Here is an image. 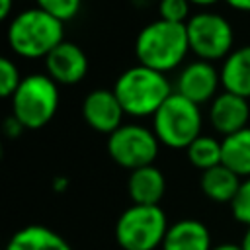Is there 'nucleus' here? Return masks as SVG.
<instances>
[{"instance_id":"obj_29","label":"nucleus","mask_w":250,"mask_h":250,"mask_svg":"<svg viewBox=\"0 0 250 250\" xmlns=\"http://www.w3.org/2000/svg\"><path fill=\"white\" fill-rule=\"evenodd\" d=\"M240 244H242V248H244V250H250V227L246 229V232H244V236H242V242H240Z\"/></svg>"},{"instance_id":"obj_24","label":"nucleus","mask_w":250,"mask_h":250,"mask_svg":"<svg viewBox=\"0 0 250 250\" xmlns=\"http://www.w3.org/2000/svg\"><path fill=\"white\" fill-rule=\"evenodd\" d=\"M21 131H23V125H21L14 115H10V117L6 119V133H8L10 137H18Z\"/></svg>"},{"instance_id":"obj_9","label":"nucleus","mask_w":250,"mask_h":250,"mask_svg":"<svg viewBox=\"0 0 250 250\" xmlns=\"http://www.w3.org/2000/svg\"><path fill=\"white\" fill-rule=\"evenodd\" d=\"M221 86V72L215 68L213 62L195 59L182 66L176 78V90L180 96L191 100L197 105L211 104L219 94Z\"/></svg>"},{"instance_id":"obj_19","label":"nucleus","mask_w":250,"mask_h":250,"mask_svg":"<svg viewBox=\"0 0 250 250\" xmlns=\"http://www.w3.org/2000/svg\"><path fill=\"white\" fill-rule=\"evenodd\" d=\"M188 160L193 168L199 172L211 170L219 164H223V143L213 135H199L188 148Z\"/></svg>"},{"instance_id":"obj_17","label":"nucleus","mask_w":250,"mask_h":250,"mask_svg":"<svg viewBox=\"0 0 250 250\" xmlns=\"http://www.w3.org/2000/svg\"><path fill=\"white\" fill-rule=\"evenodd\" d=\"M240 182H242L240 176H236L225 164H219L211 170L201 172L199 188L207 199L215 203H230L240 188Z\"/></svg>"},{"instance_id":"obj_6","label":"nucleus","mask_w":250,"mask_h":250,"mask_svg":"<svg viewBox=\"0 0 250 250\" xmlns=\"http://www.w3.org/2000/svg\"><path fill=\"white\" fill-rule=\"evenodd\" d=\"M10 102L12 115L23 125V129H41L59 109V84L49 74L37 72L23 76Z\"/></svg>"},{"instance_id":"obj_27","label":"nucleus","mask_w":250,"mask_h":250,"mask_svg":"<svg viewBox=\"0 0 250 250\" xmlns=\"http://www.w3.org/2000/svg\"><path fill=\"white\" fill-rule=\"evenodd\" d=\"M211 250H244L242 244H234V242H221L217 246H213Z\"/></svg>"},{"instance_id":"obj_26","label":"nucleus","mask_w":250,"mask_h":250,"mask_svg":"<svg viewBox=\"0 0 250 250\" xmlns=\"http://www.w3.org/2000/svg\"><path fill=\"white\" fill-rule=\"evenodd\" d=\"M12 8H14V0H0V18L8 20L12 14Z\"/></svg>"},{"instance_id":"obj_11","label":"nucleus","mask_w":250,"mask_h":250,"mask_svg":"<svg viewBox=\"0 0 250 250\" xmlns=\"http://www.w3.org/2000/svg\"><path fill=\"white\" fill-rule=\"evenodd\" d=\"M88 72L86 53L72 41L59 43L45 57V74H49L59 86L78 84Z\"/></svg>"},{"instance_id":"obj_22","label":"nucleus","mask_w":250,"mask_h":250,"mask_svg":"<svg viewBox=\"0 0 250 250\" xmlns=\"http://www.w3.org/2000/svg\"><path fill=\"white\" fill-rule=\"evenodd\" d=\"M230 213L240 225H244L246 229L250 227V178H244L240 182V188L230 201Z\"/></svg>"},{"instance_id":"obj_4","label":"nucleus","mask_w":250,"mask_h":250,"mask_svg":"<svg viewBox=\"0 0 250 250\" xmlns=\"http://www.w3.org/2000/svg\"><path fill=\"white\" fill-rule=\"evenodd\" d=\"M203 127L201 105L172 92V96L152 115V131L160 145L168 148H188Z\"/></svg>"},{"instance_id":"obj_16","label":"nucleus","mask_w":250,"mask_h":250,"mask_svg":"<svg viewBox=\"0 0 250 250\" xmlns=\"http://www.w3.org/2000/svg\"><path fill=\"white\" fill-rule=\"evenodd\" d=\"M4 250H72V246L45 225H27L12 234Z\"/></svg>"},{"instance_id":"obj_3","label":"nucleus","mask_w":250,"mask_h":250,"mask_svg":"<svg viewBox=\"0 0 250 250\" xmlns=\"http://www.w3.org/2000/svg\"><path fill=\"white\" fill-rule=\"evenodd\" d=\"M111 90L115 92L125 115L131 117H152L174 92L164 72L143 64L123 70Z\"/></svg>"},{"instance_id":"obj_30","label":"nucleus","mask_w":250,"mask_h":250,"mask_svg":"<svg viewBox=\"0 0 250 250\" xmlns=\"http://www.w3.org/2000/svg\"><path fill=\"white\" fill-rule=\"evenodd\" d=\"M66 178H55V189H64L66 188Z\"/></svg>"},{"instance_id":"obj_8","label":"nucleus","mask_w":250,"mask_h":250,"mask_svg":"<svg viewBox=\"0 0 250 250\" xmlns=\"http://www.w3.org/2000/svg\"><path fill=\"white\" fill-rule=\"evenodd\" d=\"M160 150V141L152 129L141 123H123L111 135H107V154L109 158L125 168L137 170L154 164Z\"/></svg>"},{"instance_id":"obj_14","label":"nucleus","mask_w":250,"mask_h":250,"mask_svg":"<svg viewBox=\"0 0 250 250\" xmlns=\"http://www.w3.org/2000/svg\"><path fill=\"white\" fill-rule=\"evenodd\" d=\"M166 191V178L154 164L129 172L127 193L137 205H160Z\"/></svg>"},{"instance_id":"obj_2","label":"nucleus","mask_w":250,"mask_h":250,"mask_svg":"<svg viewBox=\"0 0 250 250\" xmlns=\"http://www.w3.org/2000/svg\"><path fill=\"white\" fill-rule=\"evenodd\" d=\"M6 39L21 59H45L64 41V23L41 8H27L16 14L6 29Z\"/></svg>"},{"instance_id":"obj_10","label":"nucleus","mask_w":250,"mask_h":250,"mask_svg":"<svg viewBox=\"0 0 250 250\" xmlns=\"http://www.w3.org/2000/svg\"><path fill=\"white\" fill-rule=\"evenodd\" d=\"M123 115L125 111L113 90H92L82 102V117L98 133L111 135L123 125Z\"/></svg>"},{"instance_id":"obj_1","label":"nucleus","mask_w":250,"mask_h":250,"mask_svg":"<svg viewBox=\"0 0 250 250\" xmlns=\"http://www.w3.org/2000/svg\"><path fill=\"white\" fill-rule=\"evenodd\" d=\"M189 53L186 23L154 20L146 23L135 39V57L139 64L158 72L176 70Z\"/></svg>"},{"instance_id":"obj_15","label":"nucleus","mask_w":250,"mask_h":250,"mask_svg":"<svg viewBox=\"0 0 250 250\" xmlns=\"http://www.w3.org/2000/svg\"><path fill=\"white\" fill-rule=\"evenodd\" d=\"M221 86L250 100V45L236 47L221 64Z\"/></svg>"},{"instance_id":"obj_20","label":"nucleus","mask_w":250,"mask_h":250,"mask_svg":"<svg viewBox=\"0 0 250 250\" xmlns=\"http://www.w3.org/2000/svg\"><path fill=\"white\" fill-rule=\"evenodd\" d=\"M35 6L64 23L76 18L82 8V0H35Z\"/></svg>"},{"instance_id":"obj_7","label":"nucleus","mask_w":250,"mask_h":250,"mask_svg":"<svg viewBox=\"0 0 250 250\" xmlns=\"http://www.w3.org/2000/svg\"><path fill=\"white\" fill-rule=\"evenodd\" d=\"M189 53L201 61H225L234 51V29L230 21L211 10L191 14L186 23Z\"/></svg>"},{"instance_id":"obj_12","label":"nucleus","mask_w":250,"mask_h":250,"mask_svg":"<svg viewBox=\"0 0 250 250\" xmlns=\"http://www.w3.org/2000/svg\"><path fill=\"white\" fill-rule=\"evenodd\" d=\"M207 117H209L213 131L219 133L221 137H227V135H232V133L248 127L250 104L246 98L223 90L209 104Z\"/></svg>"},{"instance_id":"obj_18","label":"nucleus","mask_w":250,"mask_h":250,"mask_svg":"<svg viewBox=\"0 0 250 250\" xmlns=\"http://www.w3.org/2000/svg\"><path fill=\"white\" fill-rule=\"evenodd\" d=\"M223 143V164L236 176L250 178V127H244L232 135L221 139Z\"/></svg>"},{"instance_id":"obj_25","label":"nucleus","mask_w":250,"mask_h":250,"mask_svg":"<svg viewBox=\"0 0 250 250\" xmlns=\"http://www.w3.org/2000/svg\"><path fill=\"white\" fill-rule=\"evenodd\" d=\"M236 12H250V0H225Z\"/></svg>"},{"instance_id":"obj_5","label":"nucleus","mask_w":250,"mask_h":250,"mask_svg":"<svg viewBox=\"0 0 250 250\" xmlns=\"http://www.w3.org/2000/svg\"><path fill=\"white\" fill-rule=\"evenodd\" d=\"M168 219L160 205H129L115 223V242L121 250H160Z\"/></svg>"},{"instance_id":"obj_13","label":"nucleus","mask_w":250,"mask_h":250,"mask_svg":"<svg viewBox=\"0 0 250 250\" xmlns=\"http://www.w3.org/2000/svg\"><path fill=\"white\" fill-rule=\"evenodd\" d=\"M213 240L205 223L197 219H180L166 230L160 250H211Z\"/></svg>"},{"instance_id":"obj_23","label":"nucleus","mask_w":250,"mask_h":250,"mask_svg":"<svg viewBox=\"0 0 250 250\" xmlns=\"http://www.w3.org/2000/svg\"><path fill=\"white\" fill-rule=\"evenodd\" d=\"M21 80H23V78L20 76L18 64H16L12 59L4 57V59L0 61V94H2L4 98H12V96L16 94V90L20 88Z\"/></svg>"},{"instance_id":"obj_21","label":"nucleus","mask_w":250,"mask_h":250,"mask_svg":"<svg viewBox=\"0 0 250 250\" xmlns=\"http://www.w3.org/2000/svg\"><path fill=\"white\" fill-rule=\"evenodd\" d=\"M189 10V0H158V18L164 21L188 23V20L191 18Z\"/></svg>"},{"instance_id":"obj_28","label":"nucleus","mask_w":250,"mask_h":250,"mask_svg":"<svg viewBox=\"0 0 250 250\" xmlns=\"http://www.w3.org/2000/svg\"><path fill=\"white\" fill-rule=\"evenodd\" d=\"M217 2H221V0H189V4L197 6V8H209V6H215Z\"/></svg>"}]
</instances>
